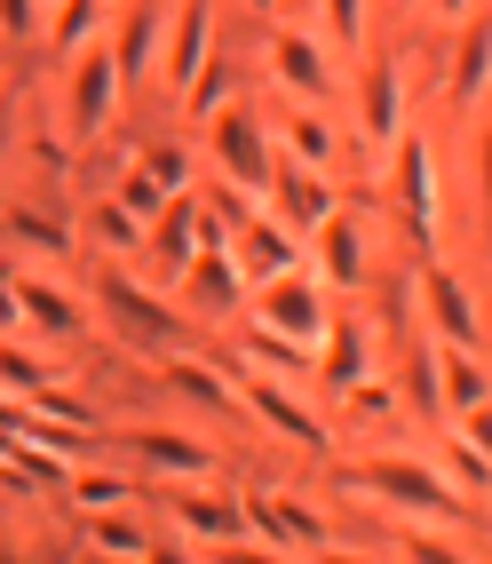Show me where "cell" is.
Instances as JSON below:
<instances>
[{"label": "cell", "mask_w": 492, "mask_h": 564, "mask_svg": "<svg viewBox=\"0 0 492 564\" xmlns=\"http://www.w3.org/2000/svg\"><path fill=\"white\" fill-rule=\"evenodd\" d=\"M342 485L390 517H413V524H461L469 517V501L437 477L429 454H365L358 469H342Z\"/></svg>", "instance_id": "cell-1"}, {"label": "cell", "mask_w": 492, "mask_h": 564, "mask_svg": "<svg viewBox=\"0 0 492 564\" xmlns=\"http://www.w3.org/2000/svg\"><path fill=\"white\" fill-rule=\"evenodd\" d=\"M422 326L437 334V350H484V311L477 294L461 286V271L452 262H422Z\"/></svg>", "instance_id": "cell-2"}, {"label": "cell", "mask_w": 492, "mask_h": 564, "mask_svg": "<svg viewBox=\"0 0 492 564\" xmlns=\"http://www.w3.org/2000/svg\"><path fill=\"white\" fill-rule=\"evenodd\" d=\"M207 152L222 167V183H239V192H271V135L254 128V111L247 104H222L215 120H207Z\"/></svg>", "instance_id": "cell-3"}, {"label": "cell", "mask_w": 492, "mask_h": 564, "mask_svg": "<svg viewBox=\"0 0 492 564\" xmlns=\"http://www.w3.org/2000/svg\"><path fill=\"white\" fill-rule=\"evenodd\" d=\"M326 318H334V311H326V294H318V279L302 271V262H294V271H278L271 286H254V326L286 334V343H302V350L326 334Z\"/></svg>", "instance_id": "cell-4"}, {"label": "cell", "mask_w": 492, "mask_h": 564, "mask_svg": "<svg viewBox=\"0 0 492 564\" xmlns=\"http://www.w3.org/2000/svg\"><path fill=\"white\" fill-rule=\"evenodd\" d=\"M262 56H271V80L294 96V104H334V56L310 41V32H302V24H271V32H262Z\"/></svg>", "instance_id": "cell-5"}, {"label": "cell", "mask_w": 492, "mask_h": 564, "mask_svg": "<svg viewBox=\"0 0 492 564\" xmlns=\"http://www.w3.org/2000/svg\"><path fill=\"white\" fill-rule=\"evenodd\" d=\"M111 111H120V64H111V41H88L80 56H72V88H64V120L72 135H103Z\"/></svg>", "instance_id": "cell-6"}, {"label": "cell", "mask_w": 492, "mask_h": 564, "mask_svg": "<svg viewBox=\"0 0 492 564\" xmlns=\"http://www.w3.org/2000/svg\"><path fill=\"white\" fill-rule=\"evenodd\" d=\"M239 413L247 422H262L271 437H286V445H326V422L310 405H302V390L294 382H271V373H239Z\"/></svg>", "instance_id": "cell-7"}, {"label": "cell", "mask_w": 492, "mask_h": 564, "mask_svg": "<svg viewBox=\"0 0 492 564\" xmlns=\"http://www.w3.org/2000/svg\"><path fill=\"white\" fill-rule=\"evenodd\" d=\"M239 509H247V533H262L271 549H326V517L302 501V494H278V485H247Z\"/></svg>", "instance_id": "cell-8"}, {"label": "cell", "mask_w": 492, "mask_h": 564, "mask_svg": "<svg viewBox=\"0 0 492 564\" xmlns=\"http://www.w3.org/2000/svg\"><path fill=\"white\" fill-rule=\"evenodd\" d=\"M167 517H175V533H183V541H199V549L247 541V509H239V494H215L207 477H183V485H175V501H167Z\"/></svg>", "instance_id": "cell-9"}, {"label": "cell", "mask_w": 492, "mask_h": 564, "mask_svg": "<svg viewBox=\"0 0 492 564\" xmlns=\"http://www.w3.org/2000/svg\"><path fill=\"white\" fill-rule=\"evenodd\" d=\"M9 286H17V326L41 334V343H72V334L88 326V303H80V294H64L56 279L17 271V262H9Z\"/></svg>", "instance_id": "cell-10"}, {"label": "cell", "mask_w": 492, "mask_h": 564, "mask_svg": "<svg viewBox=\"0 0 492 564\" xmlns=\"http://www.w3.org/2000/svg\"><path fill=\"white\" fill-rule=\"evenodd\" d=\"M397 215L413 223L422 254H437V160H429V135H397Z\"/></svg>", "instance_id": "cell-11"}, {"label": "cell", "mask_w": 492, "mask_h": 564, "mask_svg": "<svg viewBox=\"0 0 492 564\" xmlns=\"http://www.w3.org/2000/svg\"><path fill=\"white\" fill-rule=\"evenodd\" d=\"M358 88H365V143L373 152H390V143L405 135V72H397V56H365L358 64Z\"/></svg>", "instance_id": "cell-12"}, {"label": "cell", "mask_w": 492, "mask_h": 564, "mask_svg": "<svg viewBox=\"0 0 492 564\" xmlns=\"http://www.w3.org/2000/svg\"><path fill=\"white\" fill-rule=\"evenodd\" d=\"M231 262H239L247 294H254V286H271L278 271H294V262H302V247H294V231H286V223H262V215H247V223H239V247H231Z\"/></svg>", "instance_id": "cell-13"}, {"label": "cell", "mask_w": 492, "mask_h": 564, "mask_svg": "<svg viewBox=\"0 0 492 564\" xmlns=\"http://www.w3.org/2000/svg\"><path fill=\"white\" fill-rule=\"evenodd\" d=\"M271 199L286 215V231H318V223L334 215V175L294 167V160H271Z\"/></svg>", "instance_id": "cell-14"}, {"label": "cell", "mask_w": 492, "mask_h": 564, "mask_svg": "<svg viewBox=\"0 0 492 564\" xmlns=\"http://www.w3.org/2000/svg\"><path fill=\"white\" fill-rule=\"evenodd\" d=\"M207 41H215V9H207V0H183V9H175V41H167V56H160V80H167L175 96L199 80Z\"/></svg>", "instance_id": "cell-15"}, {"label": "cell", "mask_w": 492, "mask_h": 564, "mask_svg": "<svg viewBox=\"0 0 492 564\" xmlns=\"http://www.w3.org/2000/svg\"><path fill=\"white\" fill-rule=\"evenodd\" d=\"M96 303H103V318H120V334H135V343H167V334H175V311L151 303V294H135L128 271H103Z\"/></svg>", "instance_id": "cell-16"}, {"label": "cell", "mask_w": 492, "mask_h": 564, "mask_svg": "<svg viewBox=\"0 0 492 564\" xmlns=\"http://www.w3.org/2000/svg\"><path fill=\"white\" fill-rule=\"evenodd\" d=\"M120 445H128V454H143L151 469H167V477H215V445H207V437H183V430H128Z\"/></svg>", "instance_id": "cell-17"}, {"label": "cell", "mask_w": 492, "mask_h": 564, "mask_svg": "<svg viewBox=\"0 0 492 564\" xmlns=\"http://www.w3.org/2000/svg\"><path fill=\"white\" fill-rule=\"evenodd\" d=\"M484 88H492V9H477V17L461 24V48H452V104L477 111Z\"/></svg>", "instance_id": "cell-18"}, {"label": "cell", "mask_w": 492, "mask_h": 564, "mask_svg": "<svg viewBox=\"0 0 492 564\" xmlns=\"http://www.w3.org/2000/svg\"><path fill=\"white\" fill-rule=\"evenodd\" d=\"M310 239H318V279H334V286L350 294V286L365 279V231H358V215H342V207H334Z\"/></svg>", "instance_id": "cell-19"}, {"label": "cell", "mask_w": 492, "mask_h": 564, "mask_svg": "<svg viewBox=\"0 0 492 564\" xmlns=\"http://www.w3.org/2000/svg\"><path fill=\"white\" fill-rule=\"evenodd\" d=\"M278 135H286V152H278V160L334 175V120H326L318 104H294V96H286V111H278Z\"/></svg>", "instance_id": "cell-20"}, {"label": "cell", "mask_w": 492, "mask_h": 564, "mask_svg": "<svg viewBox=\"0 0 492 564\" xmlns=\"http://www.w3.org/2000/svg\"><path fill=\"white\" fill-rule=\"evenodd\" d=\"M192 303L215 311V318H231V311L247 303V279H239L231 247H199V254H192Z\"/></svg>", "instance_id": "cell-21"}, {"label": "cell", "mask_w": 492, "mask_h": 564, "mask_svg": "<svg viewBox=\"0 0 492 564\" xmlns=\"http://www.w3.org/2000/svg\"><path fill=\"white\" fill-rule=\"evenodd\" d=\"M429 373H437V405H445V413H469V405H484V398H492L484 350H437V358H429Z\"/></svg>", "instance_id": "cell-22"}, {"label": "cell", "mask_w": 492, "mask_h": 564, "mask_svg": "<svg viewBox=\"0 0 492 564\" xmlns=\"http://www.w3.org/2000/svg\"><path fill=\"white\" fill-rule=\"evenodd\" d=\"M318 382L326 390H350L358 373H365V358H373V343H365V326L358 318H326V334H318Z\"/></svg>", "instance_id": "cell-23"}, {"label": "cell", "mask_w": 492, "mask_h": 564, "mask_svg": "<svg viewBox=\"0 0 492 564\" xmlns=\"http://www.w3.org/2000/svg\"><path fill=\"white\" fill-rule=\"evenodd\" d=\"M80 541L88 556H151V524L128 509H80Z\"/></svg>", "instance_id": "cell-24"}, {"label": "cell", "mask_w": 492, "mask_h": 564, "mask_svg": "<svg viewBox=\"0 0 492 564\" xmlns=\"http://www.w3.org/2000/svg\"><path fill=\"white\" fill-rule=\"evenodd\" d=\"M48 382H64V358H56V350H32V343H9V334H0V390L24 405L32 390H48Z\"/></svg>", "instance_id": "cell-25"}, {"label": "cell", "mask_w": 492, "mask_h": 564, "mask_svg": "<svg viewBox=\"0 0 492 564\" xmlns=\"http://www.w3.org/2000/svg\"><path fill=\"white\" fill-rule=\"evenodd\" d=\"M437 477L452 485V494H461V501H477V494H492V454H477V445L461 437V430H445V445H437Z\"/></svg>", "instance_id": "cell-26"}, {"label": "cell", "mask_w": 492, "mask_h": 564, "mask_svg": "<svg viewBox=\"0 0 492 564\" xmlns=\"http://www.w3.org/2000/svg\"><path fill=\"white\" fill-rule=\"evenodd\" d=\"M64 494H72V509H135V477H120V469H96V462H80L64 477Z\"/></svg>", "instance_id": "cell-27"}, {"label": "cell", "mask_w": 492, "mask_h": 564, "mask_svg": "<svg viewBox=\"0 0 492 564\" xmlns=\"http://www.w3.org/2000/svg\"><path fill=\"white\" fill-rule=\"evenodd\" d=\"M135 9H143V0H135ZM160 17H167V9H143V17H128L120 48H111V64H120V88L151 80V48H160Z\"/></svg>", "instance_id": "cell-28"}, {"label": "cell", "mask_w": 492, "mask_h": 564, "mask_svg": "<svg viewBox=\"0 0 492 564\" xmlns=\"http://www.w3.org/2000/svg\"><path fill=\"white\" fill-rule=\"evenodd\" d=\"M48 41H56V56H80L88 41H103V0H56Z\"/></svg>", "instance_id": "cell-29"}, {"label": "cell", "mask_w": 492, "mask_h": 564, "mask_svg": "<svg viewBox=\"0 0 492 564\" xmlns=\"http://www.w3.org/2000/svg\"><path fill=\"white\" fill-rule=\"evenodd\" d=\"M167 382H183V398H199V405H215V413H239V390L222 382L215 366H199V358H167Z\"/></svg>", "instance_id": "cell-30"}, {"label": "cell", "mask_w": 492, "mask_h": 564, "mask_svg": "<svg viewBox=\"0 0 492 564\" xmlns=\"http://www.w3.org/2000/svg\"><path fill=\"white\" fill-rule=\"evenodd\" d=\"M397 564H469V549L461 541H445L437 524H397Z\"/></svg>", "instance_id": "cell-31"}, {"label": "cell", "mask_w": 492, "mask_h": 564, "mask_svg": "<svg viewBox=\"0 0 492 564\" xmlns=\"http://www.w3.org/2000/svg\"><path fill=\"white\" fill-rule=\"evenodd\" d=\"M334 398H342V413H350V422H365V430L397 422V398H390L382 382H373V373H358V382H350V390H334Z\"/></svg>", "instance_id": "cell-32"}, {"label": "cell", "mask_w": 492, "mask_h": 564, "mask_svg": "<svg viewBox=\"0 0 492 564\" xmlns=\"http://www.w3.org/2000/svg\"><path fill=\"white\" fill-rule=\"evenodd\" d=\"M96 239H103L111 254H143V247H151V231H143L120 199H96Z\"/></svg>", "instance_id": "cell-33"}, {"label": "cell", "mask_w": 492, "mask_h": 564, "mask_svg": "<svg viewBox=\"0 0 492 564\" xmlns=\"http://www.w3.org/2000/svg\"><path fill=\"white\" fill-rule=\"evenodd\" d=\"M151 183H160V192H192V152H183V143H151V152L135 160Z\"/></svg>", "instance_id": "cell-34"}, {"label": "cell", "mask_w": 492, "mask_h": 564, "mask_svg": "<svg viewBox=\"0 0 492 564\" xmlns=\"http://www.w3.org/2000/svg\"><path fill=\"white\" fill-rule=\"evenodd\" d=\"M9 239H17V247H32V254H48V262L64 254V231H56L48 215H32V207H17V215H9Z\"/></svg>", "instance_id": "cell-35"}, {"label": "cell", "mask_w": 492, "mask_h": 564, "mask_svg": "<svg viewBox=\"0 0 492 564\" xmlns=\"http://www.w3.org/2000/svg\"><path fill=\"white\" fill-rule=\"evenodd\" d=\"M326 24L342 41V56H365V0H326Z\"/></svg>", "instance_id": "cell-36"}, {"label": "cell", "mask_w": 492, "mask_h": 564, "mask_svg": "<svg viewBox=\"0 0 492 564\" xmlns=\"http://www.w3.org/2000/svg\"><path fill=\"white\" fill-rule=\"evenodd\" d=\"M452 430H461L477 454H492V398H484V405H469V413H452Z\"/></svg>", "instance_id": "cell-37"}, {"label": "cell", "mask_w": 492, "mask_h": 564, "mask_svg": "<svg viewBox=\"0 0 492 564\" xmlns=\"http://www.w3.org/2000/svg\"><path fill=\"white\" fill-rule=\"evenodd\" d=\"M0 32H41V0H0Z\"/></svg>", "instance_id": "cell-38"}, {"label": "cell", "mask_w": 492, "mask_h": 564, "mask_svg": "<svg viewBox=\"0 0 492 564\" xmlns=\"http://www.w3.org/2000/svg\"><path fill=\"white\" fill-rule=\"evenodd\" d=\"M0 334H24V326H17V286H9V262H0Z\"/></svg>", "instance_id": "cell-39"}, {"label": "cell", "mask_w": 492, "mask_h": 564, "mask_svg": "<svg viewBox=\"0 0 492 564\" xmlns=\"http://www.w3.org/2000/svg\"><path fill=\"white\" fill-rule=\"evenodd\" d=\"M318 564H373V556H358V549H334V541H326V549H318Z\"/></svg>", "instance_id": "cell-40"}, {"label": "cell", "mask_w": 492, "mask_h": 564, "mask_svg": "<svg viewBox=\"0 0 492 564\" xmlns=\"http://www.w3.org/2000/svg\"><path fill=\"white\" fill-rule=\"evenodd\" d=\"M484 223H492V128H484Z\"/></svg>", "instance_id": "cell-41"}, {"label": "cell", "mask_w": 492, "mask_h": 564, "mask_svg": "<svg viewBox=\"0 0 492 564\" xmlns=\"http://www.w3.org/2000/svg\"><path fill=\"white\" fill-rule=\"evenodd\" d=\"M0 430H17V398L9 390H0Z\"/></svg>", "instance_id": "cell-42"}, {"label": "cell", "mask_w": 492, "mask_h": 564, "mask_svg": "<svg viewBox=\"0 0 492 564\" xmlns=\"http://www.w3.org/2000/svg\"><path fill=\"white\" fill-rule=\"evenodd\" d=\"M437 9H445V17H461V0H437Z\"/></svg>", "instance_id": "cell-43"}, {"label": "cell", "mask_w": 492, "mask_h": 564, "mask_svg": "<svg viewBox=\"0 0 492 564\" xmlns=\"http://www.w3.org/2000/svg\"><path fill=\"white\" fill-rule=\"evenodd\" d=\"M247 9H278V0H247Z\"/></svg>", "instance_id": "cell-44"}, {"label": "cell", "mask_w": 492, "mask_h": 564, "mask_svg": "<svg viewBox=\"0 0 492 564\" xmlns=\"http://www.w3.org/2000/svg\"><path fill=\"white\" fill-rule=\"evenodd\" d=\"M103 9H111V0H103Z\"/></svg>", "instance_id": "cell-45"}]
</instances>
